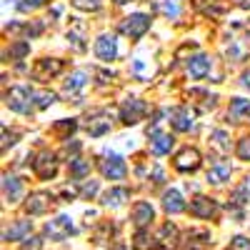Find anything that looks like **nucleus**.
<instances>
[{
    "label": "nucleus",
    "instance_id": "f257e3e1",
    "mask_svg": "<svg viewBox=\"0 0 250 250\" xmlns=\"http://www.w3.org/2000/svg\"><path fill=\"white\" fill-rule=\"evenodd\" d=\"M75 233H78V228H75L73 218H68V215H58V218L48 220L45 228H43V235L50 238L53 243H62V240H68Z\"/></svg>",
    "mask_w": 250,
    "mask_h": 250
},
{
    "label": "nucleus",
    "instance_id": "f03ea898",
    "mask_svg": "<svg viewBox=\"0 0 250 250\" xmlns=\"http://www.w3.org/2000/svg\"><path fill=\"white\" fill-rule=\"evenodd\" d=\"M30 98H33V90H30V88L15 85V88H10V93L5 95V105H8L10 110L20 113V115H25V113H30V108L35 105Z\"/></svg>",
    "mask_w": 250,
    "mask_h": 250
},
{
    "label": "nucleus",
    "instance_id": "7ed1b4c3",
    "mask_svg": "<svg viewBox=\"0 0 250 250\" xmlns=\"http://www.w3.org/2000/svg\"><path fill=\"white\" fill-rule=\"evenodd\" d=\"M153 250H180V235L173 223H165L155 233V245Z\"/></svg>",
    "mask_w": 250,
    "mask_h": 250
},
{
    "label": "nucleus",
    "instance_id": "20e7f679",
    "mask_svg": "<svg viewBox=\"0 0 250 250\" xmlns=\"http://www.w3.org/2000/svg\"><path fill=\"white\" fill-rule=\"evenodd\" d=\"M150 28V18L145 13H135V15H128L120 23V33L128 35V38H140L145 35V30Z\"/></svg>",
    "mask_w": 250,
    "mask_h": 250
},
{
    "label": "nucleus",
    "instance_id": "39448f33",
    "mask_svg": "<svg viewBox=\"0 0 250 250\" xmlns=\"http://www.w3.org/2000/svg\"><path fill=\"white\" fill-rule=\"evenodd\" d=\"M133 225H135V230H148L150 223L155 220V208L148 203V200H138L133 205Z\"/></svg>",
    "mask_w": 250,
    "mask_h": 250
},
{
    "label": "nucleus",
    "instance_id": "423d86ee",
    "mask_svg": "<svg viewBox=\"0 0 250 250\" xmlns=\"http://www.w3.org/2000/svg\"><path fill=\"white\" fill-rule=\"evenodd\" d=\"M33 170L38 173L40 180H50L58 170V163H55V155L50 150H43V153H38V158L33 160Z\"/></svg>",
    "mask_w": 250,
    "mask_h": 250
},
{
    "label": "nucleus",
    "instance_id": "0eeeda50",
    "mask_svg": "<svg viewBox=\"0 0 250 250\" xmlns=\"http://www.w3.org/2000/svg\"><path fill=\"white\" fill-rule=\"evenodd\" d=\"M218 213V203L213 198H205V195H198L195 200H190V215L198 218V220H210L215 218Z\"/></svg>",
    "mask_w": 250,
    "mask_h": 250
},
{
    "label": "nucleus",
    "instance_id": "6e6552de",
    "mask_svg": "<svg viewBox=\"0 0 250 250\" xmlns=\"http://www.w3.org/2000/svg\"><path fill=\"white\" fill-rule=\"evenodd\" d=\"M33 233V220H15L10 228H5V233H3V240L5 243H25Z\"/></svg>",
    "mask_w": 250,
    "mask_h": 250
},
{
    "label": "nucleus",
    "instance_id": "1a4fd4ad",
    "mask_svg": "<svg viewBox=\"0 0 250 250\" xmlns=\"http://www.w3.org/2000/svg\"><path fill=\"white\" fill-rule=\"evenodd\" d=\"M100 170H103V175L110 178V180H123L125 173H128V168H125V160H123L120 155H115V153H110L105 160H100Z\"/></svg>",
    "mask_w": 250,
    "mask_h": 250
},
{
    "label": "nucleus",
    "instance_id": "9d476101",
    "mask_svg": "<svg viewBox=\"0 0 250 250\" xmlns=\"http://www.w3.org/2000/svg\"><path fill=\"white\" fill-rule=\"evenodd\" d=\"M175 168L180 173H195L200 168V153L195 148H183L175 155Z\"/></svg>",
    "mask_w": 250,
    "mask_h": 250
},
{
    "label": "nucleus",
    "instance_id": "9b49d317",
    "mask_svg": "<svg viewBox=\"0 0 250 250\" xmlns=\"http://www.w3.org/2000/svg\"><path fill=\"white\" fill-rule=\"evenodd\" d=\"M143 113H145V103L138 100V98H128L123 103V108H120V120L125 125H135L143 118Z\"/></svg>",
    "mask_w": 250,
    "mask_h": 250
},
{
    "label": "nucleus",
    "instance_id": "f8f14e48",
    "mask_svg": "<svg viewBox=\"0 0 250 250\" xmlns=\"http://www.w3.org/2000/svg\"><path fill=\"white\" fill-rule=\"evenodd\" d=\"M95 55L103 60V62H110V60H115V55H118V40H115V35H100L98 40H95Z\"/></svg>",
    "mask_w": 250,
    "mask_h": 250
},
{
    "label": "nucleus",
    "instance_id": "ddd939ff",
    "mask_svg": "<svg viewBox=\"0 0 250 250\" xmlns=\"http://www.w3.org/2000/svg\"><path fill=\"white\" fill-rule=\"evenodd\" d=\"M50 205H53L50 193H33V195L28 198V203H25V210H28L30 215H43V213L50 210Z\"/></svg>",
    "mask_w": 250,
    "mask_h": 250
},
{
    "label": "nucleus",
    "instance_id": "4468645a",
    "mask_svg": "<svg viewBox=\"0 0 250 250\" xmlns=\"http://www.w3.org/2000/svg\"><path fill=\"white\" fill-rule=\"evenodd\" d=\"M185 200H183V195L175 190V188H170V190H165L163 193V210L168 213V215H178V213H183L185 210Z\"/></svg>",
    "mask_w": 250,
    "mask_h": 250
},
{
    "label": "nucleus",
    "instance_id": "2eb2a0df",
    "mask_svg": "<svg viewBox=\"0 0 250 250\" xmlns=\"http://www.w3.org/2000/svg\"><path fill=\"white\" fill-rule=\"evenodd\" d=\"M210 68H213V60L200 53V55H195L190 62H188V75H190L193 80H200V78H205L208 73H210Z\"/></svg>",
    "mask_w": 250,
    "mask_h": 250
},
{
    "label": "nucleus",
    "instance_id": "dca6fc26",
    "mask_svg": "<svg viewBox=\"0 0 250 250\" xmlns=\"http://www.w3.org/2000/svg\"><path fill=\"white\" fill-rule=\"evenodd\" d=\"M170 125H173L178 133L193 130V113L188 110V108H175V110H170Z\"/></svg>",
    "mask_w": 250,
    "mask_h": 250
},
{
    "label": "nucleus",
    "instance_id": "f3484780",
    "mask_svg": "<svg viewBox=\"0 0 250 250\" xmlns=\"http://www.w3.org/2000/svg\"><path fill=\"white\" fill-rule=\"evenodd\" d=\"M230 173H233L230 163L218 160V163H213V168L208 170V183L210 185H223L225 180H230Z\"/></svg>",
    "mask_w": 250,
    "mask_h": 250
},
{
    "label": "nucleus",
    "instance_id": "a211bd4d",
    "mask_svg": "<svg viewBox=\"0 0 250 250\" xmlns=\"http://www.w3.org/2000/svg\"><path fill=\"white\" fill-rule=\"evenodd\" d=\"M3 195L8 203H18V198L23 195V180L15 175H3Z\"/></svg>",
    "mask_w": 250,
    "mask_h": 250
},
{
    "label": "nucleus",
    "instance_id": "6ab92c4d",
    "mask_svg": "<svg viewBox=\"0 0 250 250\" xmlns=\"http://www.w3.org/2000/svg\"><path fill=\"white\" fill-rule=\"evenodd\" d=\"M128 200H130V190H128V188H110V190L103 195L100 203L105 205V208H120V205L128 203Z\"/></svg>",
    "mask_w": 250,
    "mask_h": 250
},
{
    "label": "nucleus",
    "instance_id": "aec40b11",
    "mask_svg": "<svg viewBox=\"0 0 250 250\" xmlns=\"http://www.w3.org/2000/svg\"><path fill=\"white\" fill-rule=\"evenodd\" d=\"M170 150H173V135H168V133L153 135V140H150V153L153 155H168Z\"/></svg>",
    "mask_w": 250,
    "mask_h": 250
},
{
    "label": "nucleus",
    "instance_id": "412c9836",
    "mask_svg": "<svg viewBox=\"0 0 250 250\" xmlns=\"http://www.w3.org/2000/svg\"><path fill=\"white\" fill-rule=\"evenodd\" d=\"M85 128H88V133H90L93 138H100V135H105V133L110 130V120H108L105 115H98V118H90V120L85 123Z\"/></svg>",
    "mask_w": 250,
    "mask_h": 250
},
{
    "label": "nucleus",
    "instance_id": "4be33fe9",
    "mask_svg": "<svg viewBox=\"0 0 250 250\" xmlns=\"http://www.w3.org/2000/svg\"><path fill=\"white\" fill-rule=\"evenodd\" d=\"M153 245H155V235H150V230H135L130 240L133 250H153Z\"/></svg>",
    "mask_w": 250,
    "mask_h": 250
},
{
    "label": "nucleus",
    "instance_id": "5701e85b",
    "mask_svg": "<svg viewBox=\"0 0 250 250\" xmlns=\"http://www.w3.org/2000/svg\"><path fill=\"white\" fill-rule=\"evenodd\" d=\"M88 85V73H83V70H78V73H73L68 80H65V93L70 95V93H78V90H83Z\"/></svg>",
    "mask_w": 250,
    "mask_h": 250
},
{
    "label": "nucleus",
    "instance_id": "b1692460",
    "mask_svg": "<svg viewBox=\"0 0 250 250\" xmlns=\"http://www.w3.org/2000/svg\"><path fill=\"white\" fill-rule=\"evenodd\" d=\"M62 70V62L60 60H50V58H45V60H40L38 62V75L43 78V73H48V75H58Z\"/></svg>",
    "mask_w": 250,
    "mask_h": 250
},
{
    "label": "nucleus",
    "instance_id": "393cba45",
    "mask_svg": "<svg viewBox=\"0 0 250 250\" xmlns=\"http://www.w3.org/2000/svg\"><path fill=\"white\" fill-rule=\"evenodd\" d=\"M210 145L218 148L220 153H225V150H230V138H228L225 130H213L210 133Z\"/></svg>",
    "mask_w": 250,
    "mask_h": 250
},
{
    "label": "nucleus",
    "instance_id": "a878e982",
    "mask_svg": "<svg viewBox=\"0 0 250 250\" xmlns=\"http://www.w3.org/2000/svg\"><path fill=\"white\" fill-rule=\"evenodd\" d=\"M250 110V100H245V98H235L233 103H230V110H228V118H233V120H238L243 113H248Z\"/></svg>",
    "mask_w": 250,
    "mask_h": 250
},
{
    "label": "nucleus",
    "instance_id": "bb28decb",
    "mask_svg": "<svg viewBox=\"0 0 250 250\" xmlns=\"http://www.w3.org/2000/svg\"><path fill=\"white\" fill-rule=\"evenodd\" d=\"M88 170H90V165L83 160V158H73V160H70V175H73V178H83Z\"/></svg>",
    "mask_w": 250,
    "mask_h": 250
},
{
    "label": "nucleus",
    "instance_id": "cd10ccee",
    "mask_svg": "<svg viewBox=\"0 0 250 250\" xmlns=\"http://www.w3.org/2000/svg\"><path fill=\"white\" fill-rule=\"evenodd\" d=\"M28 53H30V45L25 43V40H18V43L10 48V53H8V55H10V60H23Z\"/></svg>",
    "mask_w": 250,
    "mask_h": 250
},
{
    "label": "nucleus",
    "instance_id": "c85d7f7f",
    "mask_svg": "<svg viewBox=\"0 0 250 250\" xmlns=\"http://www.w3.org/2000/svg\"><path fill=\"white\" fill-rule=\"evenodd\" d=\"M33 98H35V105L38 108H48V105H53V103H55V95L53 93H33Z\"/></svg>",
    "mask_w": 250,
    "mask_h": 250
},
{
    "label": "nucleus",
    "instance_id": "c756f323",
    "mask_svg": "<svg viewBox=\"0 0 250 250\" xmlns=\"http://www.w3.org/2000/svg\"><path fill=\"white\" fill-rule=\"evenodd\" d=\"M228 250H250V238H245V235L230 238V245H228Z\"/></svg>",
    "mask_w": 250,
    "mask_h": 250
},
{
    "label": "nucleus",
    "instance_id": "7c9ffc66",
    "mask_svg": "<svg viewBox=\"0 0 250 250\" xmlns=\"http://www.w3.org/2000/svg\"><path fill=\"white\" fill-rule=\"evenodd\" d=\"M70 3L78 10H98L100 8V0H70Z\"/></svg>",
    "mask_w": 250,
    "mask_h": 250
},
{
    "label": "nucleus",
    "instance_id": "2f4dec72",
    "mask_svg": "<svg viewBox=\"0 0 250 250\" xmlns=\"http://www.w3.org/2000/svg\"><path fill=\"white\" fill-rule=\"evenodd\" d=\"M238 158H240V160H250V135H245V138L238 143Z\"/></svg>",
    "mask_w": 250,
    "mask_h": 250
},
{
    "label": "nucleus",
    "instance_id": "473e14b6",
    "mask_svg": "<svg viewBox=\"0 0 250 250\" xmlns=\"http://www.w3.org/2000/svg\"><path fill=\"white\" fill-rule=\"evenodd\" d=\"M20 250H43V238H28L25 243H20Z\"/></svg>",
    "mask_w": 250,
    "mask_h": 250
},
{
    "label": "nucleus",
    "instance_id": "72a5a7b5",
    "mask_svg": "<svg viewBox=\"0 0 250 250\" xmlns=\"http://www.w3.org/2000/svg\"><path fill=\"white\" fill-rule=\"evenodd\" d=\"M45 0H23V3H18V10L20 13H30V10H35V8H40Z\"/></svg>",
    "mask_w": 250,
    "mask_h": 250
},
{
    "label": "nucleus",
    "instance_id": "f704fd0d",
    "mask_svg": "<svg viewBox=\"0 0 250 250\" xmlns=\"http://www.w3.org/2000/svg\"><path fill=\"white\" fill-rule=\"evenodd\" d=\"M95 193H98V180H93V183H85V185L80 188V195L85 198V200H88V198H93Z\"/></svg>",
    "mask_w": 250,
    "mask_h": 250
},
{
    "label": "nucleus",
    "instance_id": "c9c22d12",
    "mask_svg": "<svg viewBox=\"0 0 250 250\" xmlns=\"http://www.w3.org/2000/svg\"><path fill=\"white\" fill-rule=\"evenodd\" d=\"M55 130H62V133H73V130H75V123H70V120H65V123H58V125H55Z\"/></svg>",
    "mask_w": 250,
    "mask_h": 250
},
{
    "label": "nucleus",
    "instance_id": "e433bc0d",
    "mask_svg": "<svg viewBox=\"0 0 250 250\" xmlns=\"http://www.w3.org/2000/svg\"><path fill=\"white\" fill-rule=\"evenodd\" d=\"M163 10H165V15H173V18L178 15V5H175V3H165Z\"/></svg>",
    "mask_w": 250,
    "mask_h": 250
},
{
    "label": "nucleus",
    "instance_id": "4c0bfd02",
    "mask_svg": "<svg viewBox=\"0 0 250 250\" xmlns=\"http://www.w3.org/2000/svg\"><path fill=\"white\" fill-rule=\"evenodd\" d=\"M238 5L245 8V10H250V0H238Z\"/></svg>",
    "mask_w": 250,
    "mask_h": 250
},
{
    "label": "nucleus",
    "instance_id": "58836bf2",
    "mask_svg": "<svg viewBox=\"0 0 250 250\" xmlns=\"http://www.w3.org/2000/svg\"><path fill=\"white\" fill-rule=\"evenodd\" d=\"M243 85H245V88H250V73H245V75H243Z\"/></svg>",
    "mask_w": 250,
    "mask_h": 250
},
{
    "label": "nucleus",
    "instance_id": "ea45409f",
    "mask_svg": "<svg viewBox=\"0 0 250 250\" xmlns=\"http://www.w3.org/2000/svg\"><path fill=\"white\" fill-rule=\"evenodd\" d=\"M115 3H118V5H123V3H128V0H115Z\"/></svg>",
    "mask_w": 250,
    "mask_h": 250
}]
</instances>
